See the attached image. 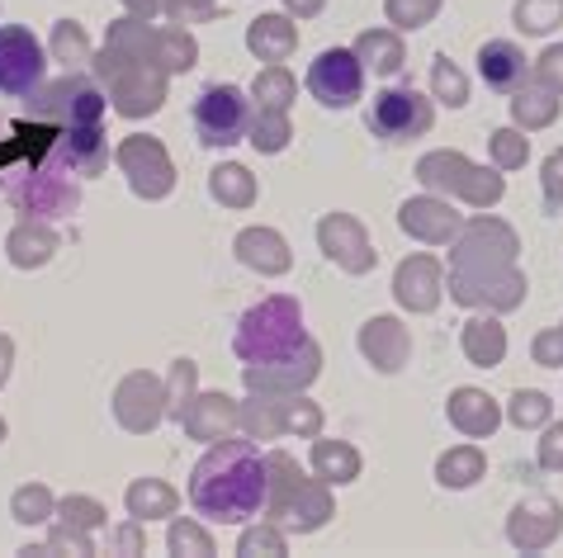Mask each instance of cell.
<instances>
[{"label":"cell","mask_w":563,"mask_h":558,"mask_svg":"<svg viewBox=\"0 0 563 558\" xmlns=\"http://www.w3.org/2000/svg\"><path fill=\"white\" fill-rule=\"evenodd\" d=\"M190 506L213 525H246L271 506V459L252 440H218L190 473Z\"/></svg>","instance_id":"obj_1"},{"label":"cell","mask_w":563,"mask_h":558,"mask_svg":"<svg viewBox=\"0 0 563 558\" xmlns=\"http://www.w3.org/2000/svg\"><path fill=\"white\" fill-rule=\"evenodd\" d=\"M303 346H308L303 308H299V299H285V293L246 308L238 322V336H232V350H238V360H246V365L289 360V355H299Z\"/></svg>","instance_id":"obj_2"},{"label":"cell","mask_w":563,"mask_h":558,"mask_svg":"<svg viewBox=\"0 0 563 558\" xmlns=\"http://www.w3.org/2000/svg\"><path fill=\"white\" fill-rule=\"evenodd\" d=\"M195 133L205 147H238L252 133V100L238 86H209L195 100Z\"/></svg>","instance_id":"obj_3"},{"label":"cell","mask_w":563,"mask_h":558,"mask_svg":"<svg viewBox=\"0 0 563 558\" xmlns=\"http://www.w3.org/2000/svg\"><path fill=\"white\" fill-rule=\"evenodd\" d=\"M431 119H435L431 100L417 96L412 86L379 90V96H374V104H369V114H365L369 133L384 137V143H412V137H421V133L431 129Z\"/></svg>","instance_id":"obj_4"},{"label":"cell","mask_w":563,"mask_h":558,"mask_svg":"<svg viewBox=\"0 0 563 558\" xmlns=\"http://www.w3.org/2000/svg\"><path fill=\"white\" fill-rule=\"evenodd\" d=\"M308 96L327 110H351L365 96V62L351 48H327L308 67Z\"/></svg>","instance_id":"obj_5"},{"label":"cell","mask_w":563,"mask_h":558,"mask_svg":"<svg viewBox=\"0 0 563 558\" xmlns=\"http://www.w3.org/2000/svg\"><path fill=\"white\" fill-rule=\"evenodd\" d=\"M48 76L43 43L24 24H0V96H34Z\"/></svg>","instance_id":"obj_6"},{"label":"cell","mask_w":563,"mask_h":558,"mask_svg":"<svg viewBox=\"0 0 563 558\" xmlns=\"http://www.w3.org/2000/svg\"><path fill=\"white\" fill-rule=\"evenodd\" d=\"M43 110L57 114L67 129H86V123H100L104 100H100V90L90 81H81V76H67V81L53 86L48 96H43Z\"/></svg>","instance_id":"obj_7"},{"label":"cell","mask_w":563,"mask_h":558,"mask_svg":"<svg viewBox=\"0 0 563 558\" xmlns=\"http://www.w3.org/2000/svg\"><path fill=\"white\" fill-rule=\"evenodd\" d=\"M478 76L488 81V90H503V96H516L530 81V62L526 53L507 38H493L478 48Z\"/></svg>","instance_id":"obj_8"},{"label":"cell","mask_w":563,"mask_h":558,"mask_svg":"<svg viewBox=\"0 0 563 558\" xmlns=\"http://www.w3.org/2000/svg\"><path fill=\"white\" fill-rule=\"evenodd\" d=\"M563 531V511L550 498H536V502H521L516 506V521H511V539L521 549H544L554 545V535Z\"/></svg>","instance_id":"obj_9"},{"label":"cell","mask_w":563,"mask_h":558,"mask_svg":"<svg viewBox=\"0 0 563 558\" xmlns=\"http://www.w3.org/2000/svg\"><path fill=\"white\" fill-rule=\"evenodd\" d=\"M123 166H129L137 194H152V199H156V194L170 190L166 157H162V147H156V143H147V137H133V143L123 147Z\"/></svg>","instance_id":"obj_10"},{"label":"cell","mask_w":563,"mask_h":558,"mask_svg":"<svg viewBox=\"0 0 563 558\" xmlns=\"http://www.w3.org/2000/svg\"><path fill=\"white\" fill-rule=\"evenodd\" d=\"M57 157L67 161L71 170H86V176H96V170L104 166V133H100V123H86V129H62Z\"/></svg>","instance_id":"obj_11"},{"label":"cell","mask_w":563,"mask_h":558,"mask_svg":"<svg viewBox=\"0 0 563 558\" xmlns=\"http://www.w3.org/2000/svg\"><path fill=\"white\" fill-rule=\"evenodd\" d=\"M511 114H516V123H526V129H544V123H554V114H559V96L540 81H526L511 100Z\"/></svg>","instance_id":"obj_12"},{"label":"cell","mask_w":563,"mask_h":558,"mask_svg":"<svg viewBox=\"0 0 563 558\" xmlns=\"http://www.w3.org/2000/svg\"><path fill=\"white\" fill-rule=\"evenodd\" d=\"M238 252L246 266H261V270H285L289 256H285V242L275 237V232H242Z\"/></svg>","instance_id":"obj_13"},{"label":"cell","mask_w":563,"mask_h":558,"mask_svg":"<svg viewBox=\"0 0 563 558\" xmlns=\"http://www.w3.org/2000/svg\"><path fill=\"white\" fill-rule=\"evenodd\" d=\"M563 24V0H521L516 5V29L521 34H550Z\"/></svg>","instance_id":"obj_14"},{"label":"cell","mask_w":563,"mask_h":558,"mask_svg":"<svg viewBox=\"0 0 563 558\" xmlns=\"http://www.w3.org/2000/svg\"><path fill=\"white\" fill-rule=\"evenodd\" d=\"M435 270H431V260H417V266H408L398 275V299L408 303V308H431L435 303Z\"/></svg>","instance_id":"obj_15"},{"label":"cell","mask_w":563,"mask_h":558,"mask_svg":"<svg viewBox=\"0 0 563 558\" xmlns=\"http://www.w3.org/2000/svg\"><path fill=\"white\" fill-rule=\"evenodd\" d=\"M450 412H455V422L468 431V436H488L493 422H497L493 402L483 398V393H460V398H455V408H450Z\"/></svg>","instance_id":"obj_16"},{"label":"cell","mask_w":563,"mask_h":558,"mask_svg":"<svg viewBox=\"0 0 563 558\" xmlns=\"http://www.w3.org/2000/svg\"><path fill=\"white\" fill-rule=\"evenodd\" d=\"M252 48L256 53H265V57H285L289 48H294V29L285 24V20H256V29H252Z\"/></svg>","instance_id":"obj_17"},{"label":"cell","mask_w":563,"mask_h":558,"mask_svg":"<svg viewBox=\"0 0 563 558\" xmlns=\"http://www.w3.org/2000/svg\"><path fill=\"white\" fill-rule=\"evenodd\" d=\"M503 350H507V341H503L497 322H474V327H468V355H474L478 365H497Z\"/></svg>","instance_id":"obj_18"},{"label":"cell","mask_w":563,"mask_h":558,"mask_svg":"<svg viewBox=\"0 0 563 558\" xmlns=\"http://www.w3.org/2000/svg\"><path fill=\"white\" fill-rule=\"evenodd\" d=\"M478 473H483V459L474 455V449H460V455H450L441 464V483L445 488H464V483H474Z\"/></svg>","instance_id":"obj_19"},{"label":"cell","mask_w":563,"mask_h":558,"mask_svg":"<svg viewBox=\"0 0 563 558\" xmlns=\"http://www.w3.org/2000/svg\"><path fill=\"white\" fill-rule=\"evenodd\" d=\"M511 422L516 426H544V422H550V398L521 389V393L511 398Z\"/></svg>","instance_id":"obj_20"},{"label":"cell","mask_w":563,"mask_h":558,"mask_svg":"<svg viewBox=\"0 0 563 558\" xmlns=\"http://www.w3.org/2000/svg\"><path fill=\"white\" fill-rule=\"evenodd\" d=\"M213 194L218 199H232V204H242V199L252 194V185H246V170L242 166H218L213 170Z\"/></svg>","instance_id":"obj_21"},{"label":"cell","mask_w":563,"mask_h":558,"mask_svg":"<svg viewBox=\"0 0 563 558\" xmlns=\"http://www.w3.org/2000/svg\"><path fill=\"white\" fill-rule=\"evenodd\" d=\"M402 227H408V232H427V237H445L441 209H431V204H408V209H402Z\"/></svg>","instance_id":"obj_22"},{"label":"cell","mask_w":563,"mask_h":558,"mask_svg":"<svg viewBox=\"0 0 563 558\" xmlns=\"http://www.w3.org/2000/svg\"><path fill=\"white\" fill-rule=\"evenodd\" d=\"M536 81H540V86H550L554 96H563V43H554V48L540 57V67H536Z\"/></svg>","instance_id":"obj_23"},{"label":"cell","mask_w":563,"mask_h":558,"mask_svg":"<svg viewBox=\"0 0 563 558\" xmlns=\"http://www.w3.org/2000/svg\"><path fill=\"white\" fill-rule=\"evenodd\" d=\"M544 204L563 213V152H554V157L544 161Z\"/></svg>","instance_id":"obj_24"},{"label":"cell","mask_w":563,"mask_h":558,"mask_svg":"<svg viewBox=\"0 0 563 558\" xmlns=\"http://www.w3.org/2000/svg\"><path fill=\"white\" fill-rule=\"evenodd\" d=\"M540 464L550 473H563V422H554L550 431H544V440H540Z\"/></svg>","instance_id":"obj_25"},{"label":"cell","mask_w":563,"mask_h":558,"mask_svg":"<svg viewBox=\"0 0 563 558\" xmlns=\"http://www.w3.org/2000/svg\"><path fill=\"white\" fill-rule=\"evenodd\" d=\"M365 53H374V62H369L374 71H398V67H402L394 38H365Z\"/></svg>","instance_id":"obj_26"},{"label":"cell","mask_w":563,"mask_h":558,"mask_svg":"<svg viewBox=\"0 0 563 558\" xmlns=\"http://www.w3.org/2000/svg\"><path fill=\"white\" fill-rule=\"evenodd\" d=\"M435 90H441V96H445L450 104H464V76H460L455 67H450L445 57L435 62Z\"/></svg>","instance_id":"obj_27"},{"label":"cell","mask_w":563,"mask_h":558,"mask_svg":"<svg viewBox=\"0 0 563 558\" xmlns=\"http://www.w3.org/2000/svg\"><path fill=\"white\" fill-rule=\"evenodd\" d=\"M536 360L550 365V369H563V327H550L536 341Z\"/></svg>","instance_id":"obj_28"},{"label":"cell","mask_w":563,"mask_h":558,"mask_svg":"<svg viewBox=\"0 0 563 558\" xmlns=\"http://www.w3.org/2000/svg\"><path fill=\"white\" fill-rule=\"evenodd\" d=\"M497 161H503V166H521L526 161V137L521 133H497Z\"/></svg>","instance_id":"obj_29"},{"label":"cell","mask_w":563,"mask_h":558,"mask_svg":"<svg viewBox=\"0 0 563 558\" xmlns=\"http://www.w3.org/2000/svg\"><path fill=\"white\" fill-rule=\"evenodd\" d=\"M252 143L265 147V152H275V147H285V123H252Z\"/></svg>","instance_id":"obj_30"},{"label":"cell","mask_w":563,"mask_h":558,"mask_svg":"<svg viewBox=\"0 0 563 558\" xmlns=\"http://www.w3.org/2000/svg\"><path fill=\"white\" fill-rule=\"evenodd\" d=\"M152 506H170V498H166L162 488H152V492L137 488V492H133V511H152Z\"/></svg>","instance_id":"obj_31"},{"label":"cell","mask_w":563,"mask_h":558,"mask_svg":"<svg viewBox=\"0 0 563 558\" xmlns=\"http://www.w3.org/2000/svg\"><path fill=\"white\" fill-rule=\"evenodd\" d=\"M176 549H205V539L195 531H176Z\"/></svg>","instance_id":"obj_32"},{"label":"cell","mask_w":563,"mask_h":558,"mask_svg":"<svg viewBox=\"0 0 563 558\" xmlns=\"http://www.w3.org/2000/svg\"><path fill=\"white\" fill-rule=\"evenodd\" d=\"M294 10H318V0H289Z\"/></svg>","instance_id":"obj_33"}]
</instances>
